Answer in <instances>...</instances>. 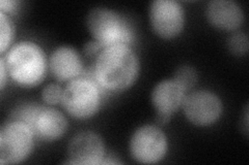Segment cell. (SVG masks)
I'll list each match as a JSON object with an SVG mask.
<instances>
[{"label":"cell","mask_w":249,"mask_h":165,"mask_svg":"<svg viewBox=\"0 0 249 165\" xmlns=\"http://www.w3.org/2000/svg\"><path fill=\"white\" fill-rule=\"evenodd\" d=\"M138 74V57L130 45L105 46L98 54L95 75L98 83L107 90L123 91L130 88Z\"/></svg>","instance_id":"cell-1"},{"label":"cell","mask_w":249,"mask_h":165,"mask_svg":"<svg viewBox=\"0 0 249 165\" xmlns=\"http://www.w3.org/2000/svg\"><path fill=\"white\" fill-rule=\"evenodd\" d=\"M4 61L12 80L24 88L36 87L47 73L45 53L35 43L22 42L14 45Z\"/></svg>","instance_id":"cell-2"},{"label":"cell","mask_w":249,"mask_h":165,"mask_svg":"<svg viewBox=\"0 0 249 165\" xmlns=\"http://www.w3.org/2000/svg\"><path fill=\"white\" fill-rule=\"evenodd\" d=\"M89 33L102 48L114 45H130L133 33L129 25L115 11L107 7H95L87 19Z\"/></svg>","instance_id":"cell-3"},{"label":"cell","mask_w":249,"mask_h":165,"mask_svg":"<svg viewBox=\"0 0 249 165\" xmlns=\"http://www.w3.org/2000/svg\"><path fill=\"white\" fill-rule=\"evenodd\" d=\"M100 99V91L95 83L88 78H74L62 92L61 105L75 119L87 120L98 112Z\"/></svg>","instance_id":"cell-4"},{"label":"cell","mask_w":249,"mask_h":165,"mask_svg":"<svg viewBox=\"0 0 249 165\" xmlns=\"http://www.w3.org/2000/svg\"><path fill=\"white\" fill-rule=\"evenodd\" d=\"M34 131L27 124L11 120L0 130V163L18 164L24 161L34 148Z\"/></svg>","instance_id":"cell-5"},{"label":"cell","mask_w":249,"mask_h":165,"mask_svg":"<svg viewBox=\"0 0 249 165\" xmlns=\"http://www.w3.org/2000/svg\"><path fill=\"white\" fill-rule=\"evenodd\" d=\"M168 148L166 135L157 126L139 127L130 139V154L135 161L143 164L158 163L164 158Z\"/></svg>","instance_id":"cell-6"},{"label":"cell","mask_w":249,"mask_h":165,"mask_svg":"<svg viewBox=\"0 0 249 165\" xmlns=\"http://www.w3.org/2000/svg\"><path fill=\"white\" fill-rule=\"evenodd\" d=\"M182 106L187 120L199 127L214 124L222 114L220 98L215 93L208 90L186 94Z\"/></svg>","instance_id":"cell-7"},{"label":"cell","mask_w":249,"mask_h":165,"mask_svg":"<svg viewBox=\"0 0 249 165\" xmlns=\"http://www.w3.org/2000/svg\"><path fill=\"white\" fill-rule=\"evenodd\" d=\"M150 21L156 34L165 39L174 38L183 30L184 10L176 0H155L150 7Z\"/></svg>","instance_id":"cell-8"},{"label":"cell","mask_w":249,"mask_h":165,"mask_svg":"<svg viewBox=\"0 0 249 165\" xmlns=\"http://www.w3.org/2000/svg\"><path fill=\"white\" fill-rule=\"evenodd\" d=\"M68 155L72 164L98 165L105 158V147L102 138L92 131H81L70 140Z\"/></svg>","instance_id":"cell-9"},{"label":"cell","mask_w":249,"mask_h":165,"mask_svg":"<svg viewBox=\"0 0 249 165\" xmlns=\"http://www.w3.org/2000/svg\"><path fill=\"white\" fill-rule=\"evenodd\" d=\"M206 15L210 24L221 30H236L244 22L243 10L232 0H212L207 5Z\"/></svg>","instance_id":"cell-10"},{"label":"cell","mask_w":249,"mask_h":165,"mask_svg":"<svg viewBox=\"0 0 249 165\" xmlns=\"http://www.w3.org/2000/svg\"><path fill=\"white\" fill-rule=\"evenodd\" d=\"M187 92L174 78L164 80L155 86L152 91V104L157 114L171 117L183 105Z\"/></svg>","instance_id":"cell-11"},{"label":"cell","mask_w":249,"mask_h":165,"mask_svg":"<svg viewBox=\"0 0 249 165\" xmlns=\"http://www.w3.org/2000/svg\"><path fill=\"white\" fill-rule=\"evenodd\" d=\"M49 68L56 81H72L80 75L82 70L80 55L72 46H59L51 54Z\"/></svg>","instance_id":"cell-12"},{"label":"cell","mask_w":249,"mask_h":165,"mask_svg":"<svg viewBox=\"0 0 249 165\" xmlns=\"http://www.w3.org/2000/svg\"><path fill=\"white\" fill-rule=\"evenodd\" d=\"M68 129L66 117L57 109L44 107L38 114L33 131L42 140L54 141L65 135Z\"/></svg>","instance_id":"cell-13"},{"label":"cell","mask_w":249,"mask_h":165,"mask_svg":"<svg viewBox=\"0 0 249 165\" xmlns=\"http://www.w3.org/2000/svg\"><path fill=\"white\" fill-rule=\"evenodd\" d=\"M43 108L44 106L38 105H24L16 109L12 116V120H18L25 123L33 130L36 118Z\"/></svg>","instance_id":"cell-14"},{"label":"cell","mask_w":249,"mask_h":165,"mask_svg":"<svg viewBox=\"0 0 249 165\" xmlns=\"http://www.w3.org/2000/svg\"><path fill=\"white\" fill-rule=\"evenodd\" d=\"M0 52L3 54L14 38V25L9 15L2 12H0Z\"/></svg>","instance_id":"cell-15"},{"label":"cell","mask_w":249,"mask_h":165,"mask_svg":"<svg viewBox=\"0 0 249 165\" xmlns=\"http://www.w3.org/2000/svg\"><path fill=\"white\" fill-rule=\"evenodd\" d=\"M174 80L180 84L187 92L196 86L197 82V74L193 67L184 65L177 69V72L175 73Z\"/></svg>","instance_id":"cell-16"},{"label":"cell","mask_w":249,"mask_h":165,"mask_svg":"<svg viewBox=\"0 0 249 165\" xmlns=\"http://www.w3.org/2000/svg\"><path fill=\"white\" fill-rule=\"evenodd\" d=\"M229 49L231 52L238 56H242L248 52V37L244 33H236L231 35L229 41Z\"/></svg>","instance_id":"cell-17"},{"label":"cell","mask_w":249,"mask_h":165,"mask_svg":"<svg viewBox=\"0 0 249 165\" xmlns=\"http://www.w3.org/2000/svg\"><path fill=\"white\" fill-rule=\"evenodd\" d=\"M62 89L57 84H49L42 91V98L45 104L49 105H55L61 102L62 98Z\"/></svg>","instance_id":"cell-18"},{"label":"cell","mask_w":249,"mask_h":165,"mask_svg":"<svg viewBox=\"0 0 249 165\" xmlns=\"http://www.w3.org/2000/svg\"><path fill=\"white\" fill-rule=\"evenodd\" d=\"M18 4V1H13V0H1V1H0V12H2L4 14L14 13L17 10Z\"/></svg>","instance_id":"cell-19"},{"label":"cell","mask_w":249,"mask_h":165,"mask_svg":"<svg viewBox=\"0 0 249 165\" xmlns=\"http://www.w3.org/2000/svg\"><path fill=\"white\" fill-rule=\"evenodd\" d=\"M102 49L103 48L100 45L99 43H97V42H90V43L85 45L84 52H85V54L88 55V56H92L93 54L100 53V51L102 50Z\"/></svg>","instance_id":"cell-20"},{"label":"cell","mask_w":249,"mask_h":165,"mask_svg":"<svg viewBox=\"0 0 249 165\" xmlns=\"http://www.w3.org/2000/svg\"><path fill=\"white\" fill-rule=\"evenodd\" d=\"M9 75V72H7L4 58L2 57L1 59H0V77H1V80H0V87H1L2 90L6 84V75Z\"/></svg>","instance_id":"cell-21"},{"label":"cell","mask_w":249,"mask_h":165,"mask_svg":"<svg viewBox=\"0 0 249 165\" xmlns=\"http://www.w3.org/2000/svg\"><path fill=\"white\" fill-rule=\"evenodd\" d=\"M244 132L248 133V106L245 107V111H244Z\"/></svg>","instance_id":"cell-22"}]
</instances>
